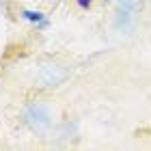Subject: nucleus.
Masks as SVG:
<instances>
[{"mask_svg": "<svg viewBox=\"0 0 151 151\" xmlns=\"http://www.w3.org/2000/svg\"><path fill=\"white\" fill-rule=\"evenodd\" d=\"M76 4L80 6V9H91V4H93V0H76Z\"/></svg>", "mask_w": 151, "mask_h": 151, "instance_id": "nucleus-2", "label": "nucleus"}, {"mask_svg": "<svg viewBox=\"0 0 151 151\" xmlns=\"http://www.w3.org/2000/svg\"><path fill=\"white\" fill-rule=\"evenodd\" d=\"M22 17H24V19H28V22H32V24H41V22H43V13H41V11L24 9V11H22Z\"/></svg>", "mask_w": 151, "mask_h": 151, "instance_id": "nucleus-1", "label": "nucleus"}]
</instances>
